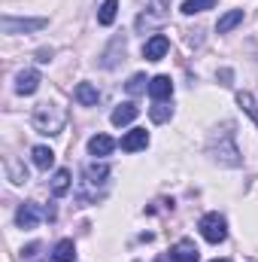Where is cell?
<instances>
[{
    "label": "cell",
    "instance_id": "obj_10",
    "mask_svg": "<svg viewBox=\"0 0 258 262\" xmlns=\"http://www.w3.org/2000/svg\"><path fill=\"white\" fill-rule=\"evenodd\" d=\"M37 89H40V73L37 70L28 67V70H18L15 73V92L18 95H34Z\"/></svg>",
    "mask_w": 258,
    "mask_h": 262
},
{
    "label": "cell",
    "instance_id": "obj_8",
    "mask_svg": "<svg viewBox=\"0 0 258 262\" xmlns=\"http://www.w3.org/2000/svg\"><path fill=\"white\" fill-rule=\"evenodd\" d=\"M167 49H170V40H167L164 34H155V37L146 40V46H143V58H146V61H161V58L167 55Z\"/></svg>",
    "mask_w": 258,
    "mask_h": 262
},
{
    "label": "cell",
    "instance_id": "obj_26",
    "mask_svg": "<svg viewBox=\"0 0 258 262\" xmlns=\"http://www.w3.org/2000/svg\"><path fill=\"white\" fill-rule=\"evenodd\" d=\"M219 79H222V85H231V70H222Z\"/></svg>",
    "mask_w": 258,
    "mask_h": 262
},
{
    "label": "cell",
    "instance_id": "obj_20",
    "mask_svg": "<svg viewBox=\"0 0 258 262\" xmlns=\"http://www.w3.org/2000/svg\"><path fill=\"white\" fill-rule=\"evenodd\" d=\"M76 256V247H73V241L64 238V241H58L55 244V250H52V262H73Z\"/></svg>",
    "mask_w": 258,
    "mask_h": 262
},
{
    "label": "cell",
    "instance_id": "obj_14",
    "mask_svg": "<svg viewBox=\"0 0 258 262\" xmlns=\"http://www.w3.org/2000/svg\"><path fill=\"white\" fill-rule=\"evenodd\" d=\"M137 113H140V110L128 101V104H119V107L113 110V116H110V119H113V125H119V128H122V125H131V122L137 119Z\"/></svg>",
    "mask_w": 258,
    "mask_h": 262
},
{
    "label": "cell",
    "instance_id": "obj_24",
    "mask_svg": "<svg viewBox=\"0 0 258 262\" xmlns=\"http://www.w3.org/2000/svg\"><path fill=\"white\" fill-rule=\"evenodd\" d=\"M125 89H128V95H143V92L149 89V79H146L143 73H134V76H131V82L125 85Z\"/></svg>",
    "mask_w": 258,
    "mask_h": 262
},
{
    "label": "cell",
    "instance_id": "obj_9",
    "mask_svg": "<svg viewBox=\"0 0 258 262\" xmlns=\"http://www.w3.org/2000/svg\"><path fill=\"white\" fill-rule=\"evenodd\" d=\"M82 177H85L88 186H104L107 177H110V165H107V162H88V165L82 168Z\"/></svg>",
    "mask_w": 258,
    "mask_h": 262
},
{
    "label": "cell",
    "instance_id": "obj_1",
    "mask_svg": "<svg viewBox=\"0 0 258 262\" xmlns=\"http://www.w3.org/2000/svg\"><path fill=\"white\" fill-rule=\"evenodd\" d=\"M207 152H210L219 165H228V168H237V165L243 162V159H240V149H237V131H234V122H222L219 128L210 134Z\"/></svg>",
    "mask_w": 258,
    "mask_h": 262
},
{
    "label": "cell",
    "instance_id": "obj_18",
    "mask_svg": "<svg viewBox=\"0 0 258 262\" xmlns=\"http://www.w3.org/2000/svg\"><path fill=\"white\" fill-rule=\"evenodd\" d=\"M31 156H34V165H37L40 171H49V168L55 165V152H52L49 146H34Z\"/></svg>",
    "mask_w": 258,
    "mask_h": 262
},
{
    "label": "cell",
    "instance_id": "obj_21",
    "mask_svg": "<svg viewBox=\"0 0 258 262\" xmlns=\"http://www.w3.org/2000/svg\"><path fill=\"white\" fill-rule=\"evenodd\" d=\"M237 104H240L243 113H249V116L255 119V125H258V101L255 98H252L249 92H240V95H237Z\"/></svg>",
    "mask_w": 258,
    "mask_h": 262
},
{
    "label": "cell",
    "instance_id": "obj_28",
    "mask_svg": "<svg viewBox=\"0 0 258 262\" xmlns=\"http://www.w3.org/2000/svg\"><path fill=\"white\" fill-rule=\"evenodd\" d=\"M213 262H228V259H213Z\"/></svg>",
    "mask_w": 258,
    "mask_h": 262
},
{
    "label": "cell",
    "instance_id": "obj_7",
    "mask_svg": "<svg viewBox=\"0 0 258 262\" xmlns=\"http://www.w3.org/2000/svg\"><path fill=\"white\" fill-rule=\"evenodd\" d=\"M149 98L155 101V104H164V101H170L173 98V79L170 76H152L149 79Z\"/></svg>",
    "mask_w": 258,
    "mask_h": 262
},
{
    "label": "cell",
    "instance_id": "obj_4",
    "mask_svg": "<svg viewBox=\"0 0 258 262\" xmlns=\"http://www.w3.org/2000/svg\"><path fill=\"white\" fill-rule=\"evenodd\" d=\"M52 220V210H46V207H40L37 201H24L18 210H15V226L18 229H37V223L40 220Z\"/></svg>",
    "mask_w": 258,
    "mask_h": 262
},
{
    "label": "cell",
    "instance_id": "obj_5",
    "mask_svg": "<svg viewBox=\"0 0 258 262\" xmlns=\"http://www.w3.org/2000/svg\"><path fill=\"white\" fill-rule=\"evenodd\" d=\"M3 34H31V31H40L46 28L49 21L46 18H15V15H3Z\"/></svg>",
    "mask_w": 258,
    "mask_h": 262
},
{
    "label": "cell",
    "instance_id": "obj_6",
    "mask_svg": "<svg viewBox=\"0 0 258 262\" xmlns=\"http://www.w3.org/2000/svg\"><path fill=\"white\" fill-rule=\"evenodd\" d=\"M167 9H170V0H152L149 3V9L137 18V28L143 31V28H152V25H161L164 18H167Z\"/></svg>",
    "mask_w": 258,
    "mask_h": 262
},
{
    "label": "cell",
    "instance_id": "obj_17",
    "mask_svg": "<svg viewBox=\"0 0 258 262\" xmlns=\"http://www.w3.org/2000/svg\"><path fill=\"white\" fill-rule=\"evenodd\" d=\"M240 21H243V9H228V12L216 21V31H219V34H228V31H234Z\"/></svg>",
    "mask_w": 258,
    "mask_h": 262
},
{
    "label": "cell",
    "instance_id": "obj_2",
    "mask_svg": "<svg viewBox=\"0 0 258 262\" xmlns=\"http://www.w3.org/2000/svg\"><path fill=\"white\" fill-rule=\"evenodd\" d=\"M64 122H67L64 107H58L55 101H43V104H37L34 113H31V125H34L37 134H49V137H52V134H61Z\"/></svg>",
    "mask_w": 258,
    "mask_h": 262
},
{
    "label": "cell",
    "instance_id": "obj_25",
    "mask_svg": "<svg viewBox=\"0 0 258 262\" xmlns=\"http://www.w3.org/2000/svg\"><path fill=\"white\" fill-rule=\"evenodd\" d=\"M37 61H40V64H49V61H52V49H40V52H37Z\"/></svg>",
    "mask_w": 258,
    "mask_h": 262
},
{
    "label": "cell",
    "instance_id": "obj_11",
    "mask_svg": "<svg viewBox=\"0 0 258 262\" xmlns=\"http://www.w3.org/2000/svg\"><path fill=\"white\" fill-rule=\"evenodd\" d=\"M170 259H173V262H197V259H200V250L194 247V241L183 238V241H176V244H173Z\"/></svg>",
    "mask_w": 258,
    "mask_h": 262
},
{
    "label": "cell",
    "instance_id": "obj_23",
    "mask_svg": "<svg viewBox=\"0 0 258 262\" xmlns=\"http://www.w3.org/2000/svg\"><path fill=\"white\" fill-rule=\"evenodd\" d=\"M216 6V0H186L183 3V12L186 15H194V12H207V9H213Z\"/></svg>",
    "mask_w": 258,
    "mask_h": 262
},
{
    "label": "cell",
    "instance_id": "obj_3",
    "mask_svg": "<svg viewBox=\"0 0 258 262\" xmlns=\"http://www.w3.org/2000/svg\"><path fill=\"white\" fill-rule=\"evenodd\" d=\"M197 229H200V235H203L210 244H222V241L228 238V223H225V216H222L219 210L203 213L200 223H197Z\"/></svg>",
    "mask_w": 258,
    "mask_h": 262
},
{
    "label": "cell",
    "instance_id": "obj_16",
    "mask_svg": "<svg viewBox=\"0 0 258 262\" xmlns=\"http://www.w3.org/2000/svg\"><path fill=\"white\" fill-rule=\"evenodd\" d=\"M76 101H79L82 107H94V104L100 101V92H97L91 82H79V85H76Z\"/></svg>",
    "mask_w": 258,
    "mask_h": 262
},
{
    "label": "cell",
    "instance_id": "obj_19",
    "mask_svg": "<svg viewBox=\"0 0 258 262\" xmlns=\"http://www.w3.org/2000/svg\"><path fill=\"white\" fill-rule=\"evenodd\" d=\"M116 15H119V0H104V3H100V12H97V21H100L104 28H110V25L116 21Z\"/></svg>",
    "mask_w": 258,
    "mask_h": 262
},
{
    "label": "cell",
    "instance_id": "obj_22",
    "mask_svg": "<svg viewBox=\"0 0 258 262\" xmlns=\"http://www.w3.org/2000/svg\"><path fill=\"white\" fill-rule=\"evenodd\" d=\"M170 116H173V107H167V104H155V107H149V119H152L155 125L167 122Z\"/></svg>",
    "mask_w": 258,
    "mask_h": 262
},
{
    "label": "cell",
    "instance_id": "obj_12",
    "mask_svg": "<svg viewBox=\"0 0 258 262\" xmlns=\"http://www.w3.org/2000/svg\"><path fill=\"white\" fill-rule=\"evenodd\" d=\"M149 146V131L146 128H131L125 137H122V149L125 152H140Z\"/></svg>",
    "mask_w": 258,
    "mask_h": 262
},
{
    "label": "cell",
    "instance_id": "obj_13",
    "mask_svg": "<svg viewBox=\"0 0 258 262\" xmlns=\"http://www.w3.org/2000/svg\"><path fill=\"white\" fill-rule=\"evenodd\" d=\"M116 149V140L110 137V134H94L91 140H88V152L94 156V159H104V156H110Z\"/></svg>",
    "mask_w": 258,
    "mask_h": 262
},
{
    "label": "cell",
    "instance_id": "obj_27",
    "mask_svg": "<svg viewBox=\"0 0 258 262\" xmlns=\"http://www.w3.org/2000/svg\"><path fill=\"white\" fill-rule=\"evenodd\" d=\"M155 262H173V259H167V256H158V259H155Z\"/></svg>",
    "mask_w": 258,
    "mask_h": 262
},
{
    "label": "cell",
    "instance_id": "obj_15",
    "mask_svg": "<svg viewBox=\"0 0 258 262\" xmlns=\"http://www.w3.org/2000/svg\"><path fill=\"white\" fill-rule=\"evenodd\" d=\"M49 189H52V195H55V198H61V195L70 192V171H67V168H58V171L52 174Z\"/></svg>",
    "mask_w": 258,
    "mask_h": 262
}]
</instances>
